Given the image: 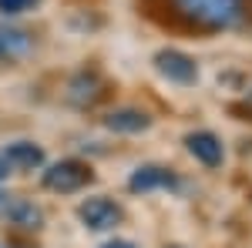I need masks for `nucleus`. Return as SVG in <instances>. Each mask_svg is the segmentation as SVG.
<instances>
[{"label": "nucleus", "mask_w": 252, "mask_h": 248, "mask_svg": "<svg viewBox=\"0 0 252 248\" xmlns=\"http://www.w3.org/2000/svg\"><path fill=\"white\" fill-rule=\"evenodd\" d=\"M14 171V168H10V165H7V158H3V154H0V181H7V174Z\"/></svg>", "instance_id": "13"}, {"label": "nucleus", "mask_w": 252, "mask_h": 248, "mask_svg": "<svg viewBox=\"0 0 252 248\" xmlns=\"http://www.w3.org/2000/svg\"><path fill=\"white\" fill-rule=\"evenodd\" d=\"M101 248H138V245H131V242H118L115 238V242H104Z\"/></svg>", "instance_id": "14"}, {"label": "nucleus", "mask_w": 252, "mask_h": 248, "mask_svg": "<svg viewBox=\"0 0 252 248\" xmlns=\"http://www.w3.org/2000/svg\"><path fill=\"white\" fill-rule=\"evenodd\" d=\"M78 218L88 225L91 231H111L121 225V208H118L111 198H104V194H97V198H88L84 205L78 208Z\"/></svg>", "instance_id": "4"}, {"label": "nucleus", "mask_w": 252, "mask_h": 248, "mask_svg": "<svg viewBox=\"0 0 252 248\" xmlns=\"http://www.w3.org/2000/svg\"><path fill=\"white\" fill-rule=\"evenodd\" d=\"M101 94H104V84H101V77L91 74V71L71 77V84H67V101L78 104V108H91Z\"/></svg>", "instance_id": "8"}, {"label": "nucleus", "mask_w": 252, "mask_h": 248, "mask_svg": "<svg viewBox=\"0 0 252 248\" xmlns=\"http://www.w3.org/2000/svg\"><path fill=\"white\" fill-rule=\"evenodd\" d=\"M249 108H252V91H249Z\"/></svg>", "instance_id": "16"}, {"label": "nucleus", "mask_w": 252, "mask_h": 248, "mask_svg": "<svg viewBox=\"0 0 252 248\" xmlns=\"http://www.w3.org/2000/svg\"><path fill=\"white\" fill-rule=\"evenodd\" d=\"M104 128L115 134H138L152 128V117L138 108H115L111 114H104Z\"/></svg>", "instance_id": "7"}, {"label": "nucleus", "mask_w": 252, "mask_h": 248, "mask_svg": "<svg viewBox=\"0 0 252 248\" xmlns=\"http://www.w3.org/2000/svg\"><path fill=\"white\" fill-rule=\"evenodd\" d=\"M3 205H7V194H3V191H0V208H3Z\"/></svg>", "instance_id": "15"}, {"label": "nucleus", "mask_w": 252, "mask_h": 248, "mask_svg": "<svg viewBox=\"0 0 252 248\" xmlns=\"http://www.w3.org/2000/svg\"><path fill=\"white\" fill-rule=\"evenodd\" d=\"M31 54V34L17 27H0V60H17Z\"/></svg>", "instance_id": "11"}, {"label": "nucleus", "mask_w": 252, "mask_h": 248, "mask_svg": "<svg viewBox=\"0 0 252 248\" xmlns=\"http://www.w3.org/2000/svg\"><path fill=\"white\" fill-rule=\"evenodd\" d=\"M185 148H189V154H192L195 161H202L205 168H219V165L225 161V148H222V141H219L212 131H192L185 138Z\"/></svg>", "instance_id": "5"}, {"label": "nucleus", "mask_w": 252, "mask_h": 248, "mask_svg": "<svg viewBox=\"0 0 252 248\" xmlns=\"http://www.w3.org/2000/svg\"><path fill=\"white\" fill-rule=\"evenodd\" d=\"M94 174L91 168L78 161V158H64L58 165H51L47 171H44V188L47 191H61V194H71V191H81L88 181H91Z\"/></svg>", "instance_id": "2"}, {"label": "nucleus", "mask_w": 252, "mask_h": 248, "mask_svg": "<svg viewBox=\"0 0 252 248\" xmlns=\"http://www.w3.org/2000/svg\"><path fill=\"white\" fill-rule=\"evenodd\" d=\"M3 158H7V165L17 168V171H34V168L44 165V148H37L34 141H10V144L3 148Z\"/></svg>", "instance_id": "9"}, {"label": "nucleus", "mask_w": 252, "mask_h": 248, "mask_svg": "<svg viewBox=\"0 0 252 248\" xmlns=\"http://www.w3.org/2000/svg\"><path fill=\"white\" fill-rule=\"evenodd\" d=\"M3 215L10 218V225L27 228V231H37L40 225H44V211H40L34 201H7V205H3Z\"/></svg>", "instance_id": "10"}, {"label": "nucleus", "mask_w": 252, "mask_h": 248, "mask_svg": "<svg viewBox=\"0 0 252 248\" xmlns=\"http://www.w3.org/2000/svg\"><path fill=\"white\" fill-rule=\"evenodd\" d=\"M178 3H182V14L189 20H195L198 27H205V30L232 27L242 14L239 0H178Z\"/></svg>", "instance_id": "1"}, {"label": "nucleus", "mask_w": 252, "mask_h": 248, "mask_svg": "<svg viewBox=\"0 0 252 248\" xmlns=\"http://www.w3.org/2000/svg\"><path fill=\"white\" fill-rule=\"evenodd\" d=\"M155 71L165 81H172V84H195L198 81L195 57H189L185 51H175V47H165V51L155 54Z\"/></svg>", "instance_id": "3"}, {"label": "nucleus", "mask_w": 252, "mask_h": 248, "mask_svg": "<svg viewBox=\"0 0 252 248\" xmlns=\"http://www.w3.org/2000/svg\"><path fill=\"white\" fill-rule=\"evenodd\" d=\"M128 188L131 191H158V188H178V174L161 168V165H145L128 178Z\"/></svg>", "instance_id": "6"}, {"label": "nucleus", "mask_w": 252, "mask_h": 248, "mask_svg": "<svg viewBox=\"0 0 252 248\" xmlns=\"http://www.w3.org/2000/svg\"><path fill=\"white\" fill-rule=\"evenodd\" d=\"M168 248H182V245H168Z\"/></svg>", "instance_id": "17"}, {"label": "nucleus", "mask_w": 252, "mask_h": 248, "mask_svg": "<svg viewBox=\"0 0 252 248\" xmlns=\"http://www.w3.org/2000/svg\"><path fill=\"white\" fill-rule=\"evenodd\" d=\"M37 0H0V10L7 14V17H17V14H24V10H31Z\"/></svg>", "instance_id": "12"}]
</instances>
